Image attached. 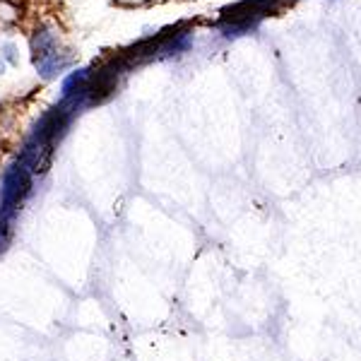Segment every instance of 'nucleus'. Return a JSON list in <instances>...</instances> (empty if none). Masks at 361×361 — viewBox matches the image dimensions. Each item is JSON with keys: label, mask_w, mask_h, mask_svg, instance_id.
<instances>
[{"label": "nucleus", "mask_w": 361, "mask_h": 361, "mask_svg": "<svg viewBox=\"0 0 361 361\" xmlns=\"http://www.w3.org/2000/svg\"><path fill=\"white\" fill-rule=\"evenodd\" d=\"M29 49H32L34 68H37V73L42 75L44 80L58 78V75L66 73V68L70 66V54L61 51L58 37L51 27H39L37 32L32 34Z\"/></svg>", "instance_id": "f257e3e1"}, {"label": "nucleus", "mask_w": 361, "mask_h": 361, "mask_svg": "<svg viewBox=\"0 0 361 361\" xmlns=\"http://www.w3.org/2000/svg\"><path fill=\"white\" fill-rule=\"evenodd\" d=\"M29 193H32V171L22 161H15L5 169L0 180V217H15Z\"/></svg>", "instance_id": "f03ea898"}, {"label": "nucleus", "mask_w": 361, "mask_h": 361, "mask_svg": "<svg viewBox=\"0 0 361 361\" xmlns=\"http://www.w3.org/2000/svg\"><path fill=\"white\" fill-rule=\"evenodd\" d=\"M90 78H92V68H78V70H73V73H68L61 82V97L70 99V97L85 94L87 85H90Z\"/></svg>", "instance_id": "7ed1b4c3"}]
</instances>
